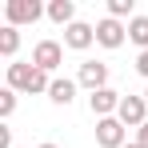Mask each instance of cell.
Returning a JSON list of instances; mask_svg holds the SVG:
<instances>
[{"mask_svg": "<svg viewBox=\"0 0 148 148\" xmlns=\"http://www.w3.org/2000/svg\"><path fill=\"white\" fill-rule=\"evenodd\" d=\"M8 88H12V92H28V96H40V92L48 96L52 76L40 72L32 60H28V64H20V60H16V64H8Z\"/></svg>", "mask_w": 148, "mask_h": 148, "instance_id": "cell-1", "label": "cell"}, {"mask_svg": "<svg viewBox=\"0 0 148 148\" xmlns=\"http://www.w3.org/2000/svg\"><path fill=\"white\" fill-rule=\"evenodd\" d=\"M4 16H8L12 28H20V24H36L40 16H48V8L40 0H8L4 4Z\"/></svg>", "mask_w": 148, "mask_h": 148, "instance_id": "cell-2", "label": "cell"}, {"mask_svg": "<svg viewBox=\"0 0 148 148\" xmlns=\"http://www.w3.org/2000/svg\"><path fill=\"white\" fill-rule=\"evenodd\" d=\"M96 144L100 148H124L128 144V128L116 116H104V120H96Z\"/></svg>", "mask_w": 148, "mask_h": 148, "instance_id": "cell-3", "label": "cell"}, {"mask_svg": "<svg viewBox=\"0 0 148 148\" xmlns=\"http://www.w3.org/2000/svg\"><path fill=\"white\" fill-rule=\"evenodd\" d=\"M32 64H36L40 72H48V76H52L60 64H64V48H60L56 40H40V44L32 48Z\"/></svg>", "mask_w": 148, "mask_h": 148, "instance_id": "cell-4", "label": "cell"}, {"mask_svg": "<svg viewBox=\"0 0 148 148\" xmlns=\"http://www.w3.org/2000/svg\"><path fill=\"white\" fill-rule=\"evenodd\" d=\"M144 116H148V100L144 96H124L120 100V112H116V120L124 124V128H144Z\"/></svg>", "mask_w": 148, "mask_h": 148, "instance_id": "cell-5", "label": "cell"}, {"mask_svg": "<svg viewBox=\"0 0 148 148\" xmlns=\"http://www.w3.org/2000/svg\"><path fill=\"white\" fill-rule=\"evenodd\" d=\"M76 84H80V88H88V92L108 88V64H100V60H84V64H80V72H76Z\"/></svg>", "mask_w": 148, "mask_h": 148, "instance_id": "cell-6", "label": "cell"}, {"mask_svg": "<svg viewBox=\"0 0 148 148\" xmlns=\"http://www.w3.org/2000/svg\"><path fill=\"white\" fill-rule=\"evenodd\" d=\"M120 92L116 88H100V92H88V108H92V116L96 120H104V116H116L120 112Z\"/></svg>", "mask_w": 148, "mask_h": 148, "instance_id": "cell-7", "label": "cell"}, {"mask_svg": "<svg viewBox=\"0 0 148 148\" xmlns=\"http://www.w3.org/2000/svg\"><path fill=\"white\" fill-rule=\"evenodd\" d=\"M124 40H128V24L112 20V16H104V20L96 24V44L100 48H120Z\"/></svg>", "mask_w": 148, "mask_h": 148, "instance_id": "cell-8", "label": "cell"}, {"mask_svg": "<svg viewBox=\"0 0 148 148\" xmlns=\"http://www.w3.org/2000/svg\"><path fill=\"white\" fill-rule=\"evenodd\" d=\"M64 44H68L72 52L92 48V44H96V28H92V24H84V20H76V24L64 28Z\"/></svg>", "mask_w": 148, "mask_h": 148, "instance_id": "cell-9", "label": "cell"}, {"mask_svg": "<svg viewBox=\"0 0 148 148\" xmlns=\"http://www.w3.org/2000/svg\"><path fill=\"white\" fill-rule=\"evenodd\" d=\"M48 100H52V104H60V108H68V104L76 100V80L56 76V80H52V88H48Z\"/></svg>", "mask_w": 148, "mask_h": 148, "instance_id": "cell-10", "label": "cell"}, {"mask_svg": "<svg viewBox=\"0 0 148 148\" xmlns=\"http://www.w3.org/2000/svg\"><path fill=\"white\" fill-rule=\"evenodd\" d=\"M48 20H52V24H64V28L76 24V4H72V0H52V4H48Z\"/></svg>", "mask_w": 148, "mask_h": 148, "instance_id": "cell-11", "label": "cell"}, {"mask_svg": "<svg viewBox=\"0 0 148 148\" xmlns=\"http://www.w3.org/2000/svg\"><path fill=\"white\" fill-rule=\"evenodd\" d=\"M128 40L140 52H148V16H132L128 20Z\"/></svg>", "mask_w": 148, "mask_h": 148, "instance_id": "cell-12", "label": "cell"}, {"mask_svg": "<svg viewBox=\"0 0 148 148\" xmlns=\"http://www.w3.org/2000/svg\"><path fill=\"white\" fill-rule=\"evenodd\" d=\"M16 48H20V28L4 24L0 28V52H4V56H16Z\"/></svg>", "mask_w": 148, "mask_h": 148, "instance_id": "cell-13", "label": "cell"}, {"mask_svg": "<svg viewBox=\"0 0 148 148\" xmlns=\"http://www.w3.org/2000/svg\"><path fill=\"white\" fill-rule=\"evenodd\" d=\"M108 16H112V20L132 16V0H108Z\"/></svg>", "mask_w": 148, "mask_h": 148, "instance_id": "cell-14", "label": "cell"}, {"mask_svg": "<svg viewBox=\"0 0 148 148\" xmlns=\"http://www.w3.org/2000/svg\"><path fill=\"white\" fill-rule=\"evenodd\" d=\"M12 112H16V92H12V88H4V92H0V116L8 120Z\"/></svg>", "mask_w": 148, "mask_h": 148, "instance_id": "cell-15", "label": "cell"}, {"mask_svg": "<svg viewBox=\"0 0 148 148\" xmlns=\"http://www.w3.org/2000/svg\"><path fill=\"white\" fill-rule=\"evenodd\" d=\"M136 72L148 80V52H140V56H136Z\"/></svg>", "mask_w": 148, "mask_h": 148, "instance_id": "cell-16", "label": "cell"}, {"mask_svg": "<svg viewBox=\"0 0 148 148\" xmlns=\"http://www.w3.org/2000/svg\"><path fill=\"white\" fill-rule=\"evenodd\" d=\"M136 144H140V148H148V124H144V128H136Z\"/></svg>", "mask_w": 148, "mask_h": 148, "instance_id": "cell-17", "label": "cell"}, {"mask_svg": "<svg viewBox=\"0 0 148 148\" xmlns=\"http://www.w3.org/2000/svg\"><path fill=\"white\" fill-rule=\"evenodd\" d=\"M124 148H140V144H136V140H132V144H124Z\"/></svg>", "mask_w": 148, "mask_h": 148, "instance_id": "cell-18", "label": "cell"}, {"mask_svg": "<svg viewBox=\"0 0 148 148\" xmlns=\"http://www.w3.org/2000/svg\"><path fill=\"white\" fill-rule=\"evenodd\" d=\"M40 148H56V144H40Z\"/></svg>", "mask_w": 148, "mask_h": 148, "instance_id": "cell-19", "label": "cell"}, {"mask_svg": "<svg viewBox=\"0 0 148 148\" xmlns=\"http://www.w3.org/2000/svg\"><path fill=\"white\" fill-rule=\"evenodd\" d=\"M144 100H148V88H144Z\"/></svg>", "mask_w": 148, "mask_h": 148, "instance_id": "cell-20", "label": "cell"}]
</instances>
